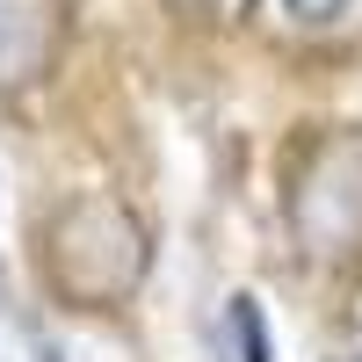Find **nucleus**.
Returning <instances> with one entry per match:
<instances>
[{"label": "nucleus", "instance_id": "nucleus-1", "mask_svg": "<svg viewBox=\"0 0 362 362\" xmlns=\"http://www.w3.org/2000/svg\"><path fill=\"white\" fill-rule=\"evenodd\" d=\"M153 268V239L131 218V203H116L102 189L73 196L66 210H51L44 225V283L80 312H102L116 297H131Z\"/></svg>", "mask_w": 362, "mask_h": 362}, {"label": "nucleus", "instance_id": "nucleus-2", "mask_svg": "<svg viewBox=\"0 0 362 362\" xmlns=\"http://www.w3.org/2000/svg\"><path fill=\"white\" fill-rule=\"evenodd\" d=\"M290 232L305 239V254L348 261L362 254V124L326 131L290 174Z\"/></svg>", "mask_w": 362, "mask_h": 362}, {"label": "nucleus", "instance_id": "nucleus-3", "mask_svg": "<svg viewBox=\"0 0 362 362\" xmlns=\"http://www.w3.org/2000/svg\"><path fill=\"white\" fill-rule=\"evenodd\" d=\"M66 37V0H0V95L51 73Z\"/></svg>", "mask_w": 362, "mask_h": 362}, {"label": "nucleus", "instance_id": "nucleus-4", "mask_svg": "<svg viewBox=\"0 0 362 362\" xmlns=\"http://www.w3.org/2000/svg\"><path fill=\"white\" fill-rule=\"evenodd\" d=\"M225 326H232V341H239V362H276V355H268V326H261V305H254L247 290H239L232 305H225Z\"/></svg>", "mask_w": 362, "mask_h": 362}, {"label": "nucleus", "instance_id": "nucleus-5", "mask_svg": "<svg viewBox=\"0 0 362 362\" xmlns=\"http://www.w3.org/2000/svg\"><path fill=\"white\" fill-rule=\"evenodd\" d=\"M283 15H290V22H305V29H319V22H341V15H348V0H283Z\"/></svg>", "mask_w": 362, "mask_h": 362}, {"label": "nucleus", "instance_id": "nucleus-6", "mask_svg": "<svg viewBox=\"0 0 362 362\" xmlns=\"http://www.w3.org/2000/svg\"><path fill=\"white\" fill-rule=\"evenodd\" d=\"M348 362H362V348H355V355H348Z\"/></svg>", "mask_w": 362, "mask_h": 362}]
</instances>
